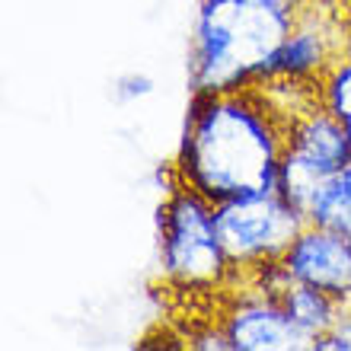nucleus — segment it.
<instances>
[{
  "mask_svg": "<svg viewBox=\"0 0 351 351\" xmlns=\"http://www.w3.org/2000/svg\"><path fill=\"white\" fill-rule=\"evenodd\" d=\"M316 99L339 121L351 125V51H342L316 80Z\"/></svg>",
  "mask_w": 351,
  "mask_h": 351,
  "instance_id": "obj_11",
  "label": "nucleus"
},
{
  "mask_svg": "<svg viewBox=\"0 0 351 351\" xmlns=\"http://www.w3.org/2000/svg\"><path fill=\"white\" fill-rule=\"evenodd\" d=\"M285 121L287 115L259 84L233 93H192L173 163L176 182L214 204L278 189Z\"/></svg>",
  "mask_w": 351,
  "mask_h": 351,
  "instance_id": "obj_1",
  "label": "nucleus"
},
{
  "mask_svg": "<svg viewBox=\"0 0 351 351\" xmlns=\"http://www.w3.org/2000/svg\"><path fill=\"white\" fill-rule=\"evenodd\" d=\"M154 93V80L144 74H128L121 77L119 84H115V96H119L121 102H134V99H144V96H150Z\"/></svg>",
  "mask_w": 351,
  "mask_h": 351,
  "instance_id": "obj_13",
  "label": "nucleus"
},
{
  "mask_svg": "<svg viewBox=\"0 0 351 351\" xmlns=\"http://www.w3.org/2000/svg\"><path fill=\"white\" fill-rule=\"evenodd\" d=\"M221 329L230 351H313V342L291 323L281 300L252 285L227 304Z\"/></svg>",
  "mask_w": 351,
  "mask_h": 351,
  "instance_id": "obj_6",
  "label": "nucleus"
},
{
  "mask_svg": "<svg viewBox=\"0 0 351 351\" xmlns=\"http://www.w3.org/2000/svg\"><path fill=\"white\" fill-rule=\"evenodd\" d=\"M339 55L342 51L335 45V29L329 26V19L300 3L294 29L287 32L275 61H271L268 80H294V84L316 86V80L329 71V64Z\"/></svg>",
  "mask_w": 351,
  "mask_h": 351,
  "instance_id": "obj_8",
  "label": "nucleus"
},
{
  "mask_svg": "<svg viewBox=\"0 0 351 351\" xmlns=\"http://www.w3.org/2000/svg\"><path fill=\"white\" fill-rule=\"evenodd\" d=\"M160 268L179 291H223L240 275L233 271L214 221V202L182 182H173L160 204Z\"/></svg>",
  "mask_w": 351,
  "mask_h": 351,
  "instance_id": "obj_3",
  "label": "nucleus"
},
{
  "mask_svg": "<svg viewBox=\"0 0 351 351\" xmlns=\"http://www.w3.org/2000/svg\"><path fill=\"white\" fill-rule=\"evenodd\" d=\"M304 0H202L195 16L192 93H233L265 84Z\"/></svg>",
  "mask_w": 351,
  "mask_h": 351,
  "instance_id": "obj_2",
  "label": "nucleus"
},
{
  "mask_svg": "<svg viewBox=\"0 0 351 351\" xmlns=\"http://www.w3.org/2000/svg\"><path fill=\"white\" fill-rule=\"evenodd\" d=\"M304 217L306 223H323L351 233V163L316 185V192L304 204Z\"/></svg>",
  "mask_w": 351,
  "mask_h": 351,
  "instance_id": "obj_10",
  "label": "nucleus"
},
{
  "mask_svg": "<svg viewBox=\"0 0 351 351\" xmlns=\"http://www.w3.org/2000/svg\"><path fill=\"white\" fill-rule=\"evenodd\" d=\"M313 351H351V304H345L339 319L329 326V332L316 339Z\"/></svg>",
  "mask_w": 351,
  "mask_h": 351,
  "instance_id": "obj_12",
  "label": "nucleus"
},
{
  "mask_svg": "<svg viewBox=\"0 0 351 351\" xmlns=\"http://www.w3.org/2000/svg\"><path fill=\"white\" fill-rule=\"evenodd\" d=\"M351 163L348 125L339 121L319 99L287 115L285 121V154H281V179L278 189L304 211L316 185Z\"/></svg>",
  "mask_w": 351,
  "mask_h": 351,
  "instance_id": "obj_5",
  "label": "nucleus"
},
{
  "mask_svg": "<svg viewBox=\"0 0 351 351\" xmlns=\"http://www.w3.org/2000/svg\"><path fill=\"white\" fill-rule=\"evenodd\" d=\"M278 300H281V306L287 310L291 323L313 342V348H316V339L329 332V326H332L335 319H339V313L345 310L342 300H335L332 294H326L319 287L300 285V281H294Z\"/></svg>",
  "mask_w": 351,
  "mask_h": 351,
  "instance_id": "obj_9",
  "label": "nucleus"
},
{
  "mask_svg": "<svg viewBox=\"0 0 351 351\" xmlns=\"http://www.w3.org/2000/svg\"><path fill=\"white\" fill-rule=\"evenodd\" d=\"M281 262L294 281L319 287L335 300L351 304V233L323 223H304Z\"/></svg>",
  "mask_w": 351,
  "mask_h": 351,
  "instance_id": "obj_7",
  "label": "nucleus"
},
{
  "mask_svg": "<svg viewBox=\"0 0 351 351\" xmlns=\"http://www.w3.org/2000/svg\"><path fill=\"white\" fill-rule=\"evenodd\" d=\"M348 134H351V125H348Z\"/></svg>",
  "mask_w": 351,
  "mask_h": 351,
  "instance_id": "obj_14",
  "label": "nucleus"
},
{
  "mask_svg": "<svg viewBox=\"0 0 351 351\" xmlns=\"http://www.w3.org/2000/svg\"><path fill=\"white\" fill-rule=\"evenodd\" d=\"M214 221L233 271L246 281L250 271L285 256L294 237L304 230L306 217L281 189H268L217 202Z\"/></svg>",
  "mask_w": 351,
  "mask_h": 351,
  "instance_id": "obj_4",
  "label": "nucleus"
}]
</instances>
